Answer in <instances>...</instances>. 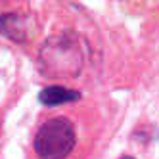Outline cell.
Returning a JSON list of instances; mask_svg holds the SVG:
<instances>
[{
  "mask_svg": "<svg viewBox=\"0 0 159 159\" xmlns=\"http://www.w3.org/2000/svg\"><path fill=\"white\" fill-rule=\"evenodd\" d=\"M77 142L75 129L67 117L48 119L35 134V152L40 159H65Z\"/></svg>",
  "mask_w": 159,
  "mask_h": 159,
  "instance_id": "cell-1",
  "label": "cell"
},
{
  "mask_svg": "<svg viewBox=\"0 0 159 159\" xmlns=\"http://www.w3.org/2000/svg\"><path fill=\"white\" fill-rule=\"evenodd\" d=\"M0 31L4 33L6 37H10L12 40H25L27 39V19L25 17H21L19 14H14V12H10L6 16L0 17Z\"/></svg>",
  "mask_w": 159,
  "mask_h": 159,
  "instance_id": "cell-2",
  "label": "cell"
},
{
  "mask_svg": "<svg viewBox=\"0 0 159 159\" xmlns=\"http://www.w3.org/2000/svg\"><path fill=\"white\" fill-rule=\"evenodd\" d=\"M79 98H81V94L77 90L65 86H46L39 94V100L44 106H60V104H67V102H75Z\"/></svg>",
  "mask_w": 159,
  "mask_h": 159,
  "instance_id": "cell-3",
  "label": "cell"
},
{
  "mask_svg": "<svg viewBox=\"0 0 159 159\" xmlns=\"http://www.w3.org/2000/svg\"><path fill=\"white\" fill-rule=\"evenodd\" d=\"M121 159H134V157H130V155H125V157H121Z\"/></svg>",
  "mask_w": 159,
  "mask_h": 159,
  "instance_id": "cell-4",
  "label": "cell"
}]
</instances>
